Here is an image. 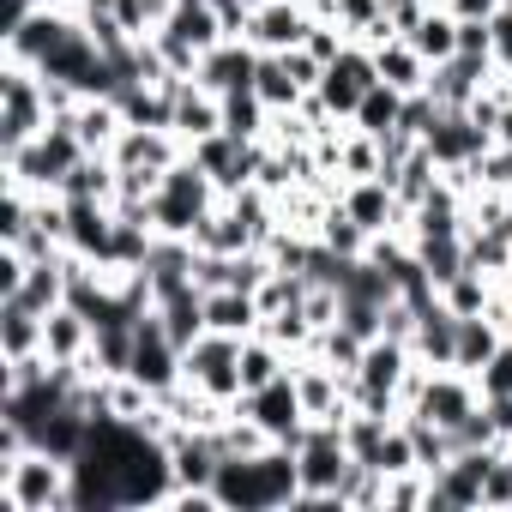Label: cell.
I'll return each mask as SVG.
<instances>
[{
  "label": "cell",
  "instance_id": "5bb4252c",
  "mask_svg": "<svg viewBox=\"0 0 512 512\" xmlns=\"http://www.w3.org/2000/svg\"><path fill=\"white\" fill-rule=\"evenodd\" d=\"M181 151H187V145H181L169 127H127L109 157H115L121 175H151V181H163V169H169Z\"/></svg>",
  "mask_w": 512,
  "mask_h": 512
},
{
  "label": "cell",
  "instance_id": "e0dca14e",
  "mask_svg": "<svg viewBox=\"0 0 512 512\" xmlns=\"http://www.w3.org/2000/svg\"><path fill=\"white\" fill-rule=\"evenodd\" d=\"M253 73H260V49H253L247 37H223L217 49H205L199 55V85L205 91H217V97H229V91H241V85H253Z\"/></svg>",
  "mask_w": 512,
  "mask_h": 512
},
{
  "label": "cell",
  "instance_id": "d6a6232c",
  "mask_svg": "<svg viewBox=\"0 0 512 512\" xmlns=\"http://www.w3.org/2000/svg\"><path fill=\"white\" fill-rule=\"evenodd\" d=\"M440 175H446V169H440V163H434V157H428V151L416 145V151H410V157H404V163H398V169H392L386 181H392V193H398V205L410 211V205H422V199L434 193V181H440Z\"/></svg>",
  "mask_w": 512,
  "mask_h": 512
},
{
  "label": "cell",
  "instance_id": "836d02e7",
  "mask_svg": "<svg viewBox=\"0 0 512 512\" xmlns=\"http://www.w3.org/2000/svg\"><path fill=\"white\" fill-rule=\"evenodd\" d=\"M314 235H320L332 253H344V260H362V253H368V241H374V235H368V229H362V223H356L344 205H338V199L326 205V217H320V229H314Z\"/></svg>",
  "mask_w": 512,
  "mask_h": 512
},
{
  "label": "cell",
  "instance_id": "ab89813d",
  "mask_svg": "<svg viewBox=\"0 0 512 512\" xmlns=\"http://www.w3.org/2000/svg\"><path fill=\"white\" fill-rule=\"evenodd\" d=\"M428 7H434V0H380V19H386L398 37H404V31H410V25H416Z\"/></svg>",
  "mask_w": 512,
  "mask_h": 512
},
{
  "label": "cell",
  "instance_id": "7bdbcfd3",
  "mask_svg": "<svg viewBox=\"0 0 512 512\" xmlns=\"http://www.w3.org/2000/svg\"><path fill=\"white\" fill-rule=\"evenodd\" d=\"M500 332H506V344H512V308H506V320H500Z\"/></svg>",
  "mask_w": 512,
  "mask_h": 512
},
{
  "label": "cell",
  "instance_id": "9a60e30c",
  "mask_svg": "<svg viewBox=\"0 0 512 512\" xmlns=\"http://www.w3.org/2000/svg\"><path fill=\"white\" fill-rule=\"evenodd\" d=\"M67 205V253L91 266H109V241H115V205L109 199H61Z\"/></svg>",
  "mask_w": 512,
  "mask_h": 512
},
{
  "label": "cell",
  "instance_id": "484cf974",
  "mask_svg": "<svg viewBox=\"0 0 512 512\" xmlns=\"http://www.w3.org/2000/svg\"><path fill=\"white\" fill-rule=\"evenodd\" d=\"M25 308H37V314H55V308H67V253L61 260H31L25 266V284L13 290Z\"/></svg>",
  "mask_w": 512,
  "mask_h": 512
},
{
  "label": "cell",
  "instance_id": "7402d4cb",
  "mask_svg": "<svg viewBox=\"0 0 512 512\" xmlns=\"http://www.w3.org/2000/svg\"><path fill=\"white\" fill-rule=\"evenodd\" d=\"M404 43L428 61V67H440V61H452L458 55V13L452 7H440V0H434V7L404 31Z\"/></svg>",
  "mask_w": 512,
  "mask_h": 512
},
{
  "label": "cell",
  "instance_id": "ffe728a7",
  "mask_svg": "<svg viewBox=\"0 0 512 512\" xmlns=\"http://www.w3.org/2000/svg\"><path fill=\"white\" fill-rule=\"evenodd\" d=\"M410 350H416L422 368H452V356H458V314H452L446 302L416 308V338H410Z\"/></svg>",
  "mask_w": 512,
  "mask_h": 512
},
{
  "label": "cell",
  "instance_id": "e575fe53",
  "mask_svg": "<svg viewBox=\"0 0 512 512\" xmlns=\"http://www.w3.org/2000/svg\"><path fill=\"white\" fill-rule=\"evenodd\" d=\"M494 290H500L494 278H482L476 266H464V272H458L452 284H440V302H446L452 314H488V302H494Z\"/></svg>",
  "mask_w": 512,
  "mask_h": 512
},
{
  "label": "cell",
  "instance_id": "4fadbf2b",
  "mask_svg": "<svg viewBox=\"0 0 512 512\" xmlns=\"http://www.w3.org/2000/svg\"><path fill=\"white\" fill-rule=\"evenodd\" d=\"M488 85H494V61H488V55H452V61L428 67V85H422V91H428L440 109H470Z\"/></svg>",
  "mask_w": 512,
  "mask_h": 512
},
{
  "label": "cell",
  "instance_id": "7c38bea8",
  "mask_svg": "<svg viewBox=\"0 0 512 512\" xmlns=\"http://www.w3.org/2000/svg\"><path fill=\"white\" fill-rule=\"evenodd\" d=\"M380 85V67H374V49H362V43H350L326 73H320V103L338 115V121H350L356 115V103L368 97Z\"/></svg>",
  "mask_w": 512,
  "mask_h": 512
},
{
  "label": "cell",
  "instance_id": "4dcf8cb0",
  "mask_svg": "<svg viewBox=\"0 0 512 512\" xmlns=\"http://www.w3.org/2000/svg\"><path fill=\"white\" fill-rule=\"evenodd\" d=\"M374 67H380V79L398 85V91H422V85H428V61H422L404 37L380 43V49H374Z\"/></svg>",
  "mask_w": 512,
  "mask_h": 512
},
{
  "label": "cell",
  "instance_id": "f546056e",
  "mask_svg": "<svg viewBox=\"0 0 512 512\" xmlns=\"http://www.w3.org/2000/svg\"><path fill=\"white\" fill-rule=\"evenodd\" d=\"M223 133H235V139H266L272 133V109H266V97L253 85L223 97Z\"/></svg>",
  "mask_w": 512,
  "mask_h": 512
},
{
  "label": "cell",
  "instance_id": "8992f818",
  "mask_svg": "<svg viewBox=\"0 0 512 512\" xmlns=\"http://www.w3.org/2000/svg\"><path fill=\"white\" fill-rule=\"evenodd\" d=\"M49 121H55V115H49L43 73L25 67V61H7V73H0V157L25 151Z\"/></svg>",
  "mask_w": 512,
  "mask_h": 512
},
{
  "label": "cell",
  "instance_id": "3957f363",
  "mask_svg": "<svg viewBox=\"0 0 512 512\" xmlns=\"http://www.w3.org/2000/svg\"><path fill=\"white\" fill-rule=\"evenodd\" d=\"M350 464L356 458H350L344 422L338 416H314L302 428V440H296V470H302V500L296 506H332V512H344L338 506V482H344Z\"/></svg>",
  "mask_w": 512,
  "mask_h": 512
},
{
  "label": "cell",
  "instance_id": "ba28073f",
  "mask_svg": "<svg viewBox=\"0 0 512 512\" xmlns=\"http://www.w3.org/2000/svg\"><path fill=\"white\" fill-rule=\"evenodd\" d=\"M127 374L151 392V398H163V392H175L181 380H187V362H181V344L163 332V320H157V308L139 320V338H133V362H127Z\"/></svg>",
  "mask_w": 512,
  "mask_h": 512
},
{
  "label": "cell",
  "instance_id": "5b68a950",
  "mask_svg": "<svg viewBox=\"0 0 512 512\" xmlns=\"http://www.w3.org/2000/svg\"><path fill=\"white\" fill-rule=\"evenodd\" d=\"M91 151L79 145V133H73V121L67 115H55L25 151H13V157H0L7 163V181H19V187H31V193H61V181L85 163Z\"/></svg>",
  "mask_w": 512,
  "mask_h": 512
},
{
  "label": "cell",
  "instance_id": "f35d334b",
  "mask_svg": "<svg viewBox=\"0 0 512 512\" xmlns=\"http://www.w3.org/2000/svg\"><path fill=\"white\" fill-rule=\"evenodd\" d=\"M326 19H338L350 37H362L368 25H380V0H332V13Z\"/></svg>",
  "mask_w": 512,
  "mask_h": 512
},
{
  "label": "cell",
  "instance_id": "30bf717a",
  "mask_svg": "<svg viewBox=\"0 0 512 512\" xmlns=\"http://www.w3.org/2000/svg\"><path fill=\"white\" fill-rule=\"evenodd\" d=\"M235 410L241 416H253L278 446H296L302 440V428H308V404H302V392H296V374H278L272 386H260V392H241L235 398Z\"/></svg>",
  "mask_w": 512,
  "mask_h": 512
},
{
  "label": "cell",
  "instance_id": "52a82bcc",
  "mask_svg": "<svg viewBox=\"0 0 512 512\" xmlns=\"http://www.w3.org/2000/svg\"><path fill=\"white\" fill-rule=\"evenodd\" d=\"M241 344L247 338H229V332H205L181 362H187V386L217 398V404H235L241 398Z\"/></svg>",
  "mask_w": 512,
  "mask_h": 512
},
{
  "label": "cell",
  "instance_id": "60d3db41",
  "mask_svg": "<svg viewBox=\"0 0 512 512\" xmlns=\"http://www.w3.org/2000/svg\"><path fill=\"white\" fill-rule=\"evenodd\" d=\"M440 7H452L458 19H494V13L506 7V0H440Z\"/></svg>",
  "mask_w": 512,
  "mask_h": 512
},
{
  "label": "cell",
  "instance_id": "7a4b0ae2",
  "mask_svg": "<svg viewBox=\"0 0 512 512\" xmlns=\"http://www.w3.org/2000/svg\"><path fill=\"white\" fill-rule=\"evenodd\" d=\"M0 512H73V464L37 446L0 464Z\"/></svg>",
  "mask_w": 512,
  "mask_h": 512
},
{
  "label": "cell",
  "instance_id": "277c9868",
  "mask_svg": "<svg viewBox=\"0 0 512 512\" xmlns=\"http://www.w3.org/2000/svg\"><path fill=\"white\" fill-rule=\"evenodd\" d=\"M223 205V193H217V181L181 151L169 169H163V181H157V193H151V229L157 235H193L199 229V217L205 211H217Z\"/></svg>",
  "mask_w": 512,
  "mask_h": 512
},
{
  "label": "cell",
  "instance_id": "8fae6325",
  "mask_svg": "<svg viewBox=\"0 0 512 512\" xmlns=\"http://www.w3.org/2000/svg\"><path fill=\"white\" fill-rule=\"evenodd\" d=\"M308 31H314V7H302V0H260L247 13V43L260 55H290L308 43Z\"/></svg>",
  "mask_w": 512,
  "mask_h": 512
},
{
  "label": "cell",
  "instance_id": "d4e9b609",
  "mask_svg": "<svg viewBox=\"0 0 512 512\" xmlns=\"http://www.w3.org/2000/svg\"><path fill=\"white\" fill-rule=\"evenodd\" d=\"M37 350H43V314L25 308L19 296H0V362L37 356Z\"/></svg>",
  "mask_w": 512,
  "mask_h": 512
},
{
  "label": "cell",
  "instance_id": "f1b7e54d",
  "mask_svg": "<svg viewBox=\"0 0 512 512\" xmlns=\"http://www.w3.org/2000/svg\"><path fill=\"white\" fill-rule=\"evenodd\" d=\"M253 91L266 97V109L272 115H290V109H302V85H296V73H290V61L284 55H260V73H253Z\"/></svg>",
  "mask_w": 512,
  "mask_h": 512
},
{
  "label": "cell",
  "instance_id": "ac0fdd59",
  "mask_svg": "<svg viewBox=\"0 0 512 512\" xmlns=\"http://www.w3.org/2000/svg\"><path fill=\"white\" fill-rule=\"evenodd\" d=\"M193 266H199V247L193 235H157L151 253H145V278H151V296H175V290H193Z\"/></svg>",
  "mask_w": 512,
  "mask_h": 512
},
{
  "label": "cell",
  "instance_id": "d590c367",
  "mask_svg": "<svg viewBox=\"0 0 512 512\" xmlns=\"http://www.w3.org/2000/svg\"><path fill=\"white\" fill-rule=\"evenodd\" d=\"M362 350H368V338H356V332H350V326H338V320H332V326H326V332L314 338V356H320V362H332V368H338L344 380L356 374Z\"/></svg>",
  "mask_w": 512,
  "mask_h": 512
},
{
  "label": "cell",
  "instance_id": "cb8c5ba5",
  "mask_svg": "<svg viewBox=\"0 0 512 512\" xmlns=\"http://www.w3.org/2000/svg\"><path fill=\"white\" fill-rule=\"evenodd\" d=\"M91 344H97V326H91L79 308H55V314H43V350H49L55 362H85Z\"/></svg>",
  "mask_w": 512,
  "mask_h": 512
},
{
  "label": "cell",
  "instance_id": "83f0119b",
  "mask_svg": "<svg viewBox=\"0 0 512 512\" xmlns=\"http://www.w3.org/2000/svg\"><path fill=\"white\" fill-rule=\"evenodd\" d=\"M278 374H290V350L272 344L266 332H253V338L241 344V392H260V386H272Z\"/></svg>",
  "mask_w": 512,
  "mask_h": 512
},
{
  "label": "cell",
  "instance_id": "74e56055",
  "mask_svg": "<svg viewBox=\"0 0 512 512\" xmlns=\"http://www.w3.org/2000/svg\"><path fill=\"white\" fill-rule=\"evenodd\" d=\"M476 386H482V398H512V344H500V350L482 362Z\"/></svg>",
  "mask_w": 512,
  "mask_h": 512
},
{
  "label": "cell",
  "instance_id": "1f68e13d",
  "mask_svg": "<svg viewBox=\"0 0 512 512\" xmlns=\"http://www.w3.org/2000/svg\"><path fill=\"white\" fill-rule=\"evenodd\" d=\"M404 97H410V91H398V85H386V79H380V85H374V91H368V97L356 103V115H350V127H362V133H374V139H380V133H398V115H404Z\"/></svg>",
  "mask_w": 512,
  "mask_h": 512
},
{
  "label": "cell",
  "instance_id": "d6986e66",
  "mask_svg": "<svg viewBox=\"0 0 512 512\" xmlns=\"http://www.w3.org/2000/svg\"><path fill=\"white\" fill-rule=\"evenodd\" d=\"M169 127H175L181 145H199V139L223 133V97L205 91L199 79H175V121Z\"/></svg>",
  "mask_w": 512,
  "mask_h": 512
},
{
  "label": "cell",
  "instance_id": "603a6c76",
  "mask_svg": "<svg viewBox=\"0 0 512 512\" xmlns=\"http://www.w3.org/2000/svg\"><path fill=\"white\" fill-rule=\"evenodd\" d=\"M157 320H163V332L181 344V356L211 332V320H205V290L193 284V290H175V296H163L157 302Z\"/></svg>",
  "mask_w": 512,
  "mask_h": 512
},
{
  "label": "cell",
  "instance_id": "2e32d148",
  "mask_svg": "<svg viewBox=\"0 0 512 512\" xmlns=\"http://www.w3.org/2000/svg\"><path fill=\"white\" fill-rule=\"evenodd\" d=\"M338 205L368 229V235H386V229H404V205L392 193L386 175H362V181H344L338 187Z\"/></svg>",
  "mask_w": 512,
  "mask_h": 512
},
{
  "label": "cell",
  "instance_id": "44dd1931",
  "mask_svg": "<svg viewBox=\"0 0 512 512\" xmlns=\"http://www.w3.org/2000/svg\"><path fill=\"white\" fill-rule=\"evenodd\" d=\"M205 320L211 332H229V338H253L266 326V308L253 290H205Z\"/></svg>",
  "mask_w": 512,
  "mask_h": 512
},
{
  "label": "cell",
  "instance_id": "9c48e42d",
  "mask_svg": "<svg viewBox=\"0 0 512 512\" xmlns=\"http://www.w3.org/2000/svg\"><path fill=\"white\" fill-rule=\"evenodd\" d=\"M488 145H494V133L470 115V109H440V121L422 133V151L452 175V169H476L482 157H488Z\"/></svg>",
  "mask_w": 512,
  "mask_h": 512
},
{
  "label": "cell",
  "instance_id": "8d00e7d4",
  "mask_svg": "<svg viewBox=\"0 0 512 512\" xmlns=\"http://www.w3.org/2000/svg\"><path fill=\"white\" fill-rule=\"evenodd\" d=\"M470 181L476 187H494V193H512V145H488V157L470 169ZM470 187V193H476Z\"/></svg>",
  "mask_w": 512,
  "mask_h": 512
},
{
  "label": "cell",
  "instance_id": "6da1fadb",
  "mask_svg": "<svg viewBox=\"0 0 512 512\" xmlns=\"http://www.w3.org/2000/svg\"><path fill=\"white\" fill-rule=\"evenodd\" d=\"M217 512H278L302 500V470H296V446H266L247 458H223L217 464Z\"/></svg>",
  "mask_w": 512,
  "mask_h": 512
},
{
  "label": "cell",
  "instance_id": "b9f144b4",
  "mask_svg": "<svg viewBox=\"0 0 512 512\" xmlns=\"http://www.w3.org/2000/svg\"><path fill=\"white\" fill-rule=\"evenodd\" d=\"M169 7H175V0H151V13H157V19H163V13H169Z\"/></svg>",
  "mask_w": 512,
  "mask_h": 512
},
{
  "label": "cell",
  "instance_id": "4316f807",
  "mask_svg": "<svg viewBox=\"0 0 512 512\" xmlns=\"http://www.w3.org/2000/svg\"><path fill=\"white\" fill-rule=\"evenodd\" d=\"M500 344H506V332H500L494 314H458V356H452V368L482 374V362H488Z\"/></svg>",
  "mask_w": 512,
  "mask_h": 512
}]
</instances>
